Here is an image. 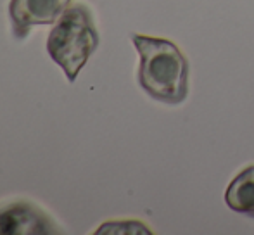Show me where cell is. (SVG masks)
<instances>
[{
  "mask_svg": "<svg viewBox=\"0 0 254 235\" xmlns=\"http://www.w3.org/2000/svg\"><path fill=\"white\" fill-rule=\"evenodd\" d=\"M140 56L138 83L145 94L164 104H180L189 92V62L180 49L164 38L131 35Z\"/></svg>",
  "mask_w": 254,
  "mask_h": 235,
  "instance_id": "cell-1",
  "label": "cell"
},
{
  "mask_svg": "<svg viewBox=\"0 0 254 235\" xmlns=\"http://www.w3.org/2000/svg\"><path fill=\"white\" fill-rule=\"evenodd\" d=\"M99 47L94 14L85 3L69 5L47 38V52L69 81H74L90 56Z\"/></svg>",
  "mask_w": 254,
  "mask_h": 235,
  "instance_id": "cell-2",
  "label": "cell"
},
{
  "mask_svg": "<svg viewBox=\"0 0 254 235\" xmlns=\"http://www.w3.org/2000/svg\"><path fill=\"white\" fill-rule=\"evenodd\" d=\"M52 234H61L56 222L33 202L12 201L0 204V235Z\"/></svg>",
  "mask_w": 254,
  "mask_h": 235,
  "instance_id": "cell-3",
  "label": "cell"
},
{
  "mask_svg": "<svg viewBox=\"0 0 254 235\" xmlns=\"http://www.w3.org/2000/svg\"><path fill=\"white\" fill-rule=\"evenodd\" d=\"M69 3L71 0H10L9 17L14 37L23 40L31 26L56 23Z\"/></svg>",
  "mask_w": 254,
  "mask_h": 235,
  "instance_id": "cell-4",
  "label": "cell"
},
{
  "mask_svg": "<svg viewBox=\"0 0 254 235\" xmlns=\"http://www.w3.org/2000/svg\"><path fill=\"white\" fill-rule=\"evenodd\" d=\"M225 202L232 211L254 218V166L242 170L230 181L225 192Z\"/></svg>",
  "mask_w": 254,
  "mask_h": 235,
  "instance_id": "cell-5",
  "label": "cell"
},
{
  "mask_svg": "<svg viewBox=\"0 0 254 235\" xmlns=\"http://www.w3.org/2000/svg\"><path fill=\"white\" fill-rule=\"evenodd\" d=\"M97 235L102 234H152L144 223L135 222V220H125V222H107L95 232Z\"/></svg>",
  "mask_w": 254,
  "mask_h": 235,
  "instance_id": "cell-6",
  "label": "cell"
}]
</instances>
